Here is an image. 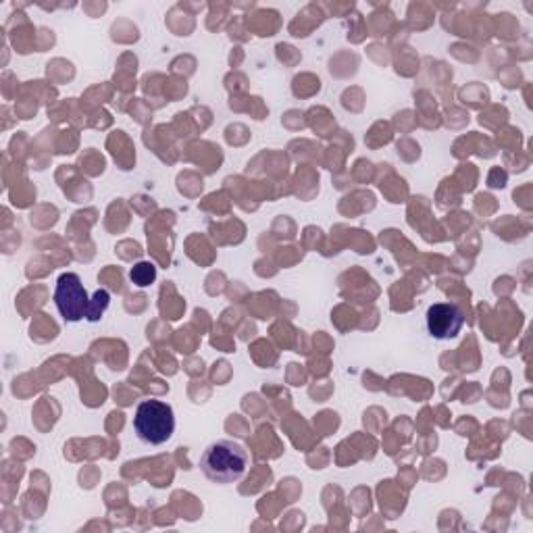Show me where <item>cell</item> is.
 <instances>
[{
  "label": "cell",
  "mask_w": 533,
  "mask_h": 533,
  "mask_svg": "<svg viewBox=\"0 0 533 533\" xmlns=\"http://www.w3.org/2000/svg\"><path fill=\"white\" fill-rule=\"evenodd\" d=\"M136 436L148 446H161L175 431L173 406L163 400H142L134 415Z\"/></svg>",
  "instance_id": "7a4b0ae2"
},
{
  "label": "cell",
  "mask_w": 533,
  "mask_h": 533,
  "mask_svg": "<svg viewBox=\"0 0 533 533\" xmlns=\"http://www.w3.org/2000/svg\"><path fill=\"white\" fill-rule=\"evenodd\" d=\"M88 302H90L88 292H86L78 273H63L57 279L55 304H57L61 317L67 323L82 321L86 317Z\"/></svg>",
  "instance_id": "3957f363"
},
{
  "label": "cell",
  "mask_w": 533,
  "mask_h": 533,
  "mask_svg": "<svg viewBox=\"0 0 533 533\" xmlns=\"http://www.w3.org/2000/svg\"><path fill=\"white\" fill-rule=\"evenodd\" d=\"M250 465L246 448L234 440H217L200 456V469L215 484H236Z\"/></svg>",
  "instance_id": "6da1fadb"
},
{
  "label": "cell",
  "mask_w": 533,
  "mask_h": 533,
  "mask_svg": "<svg viewBox=\"0 0 533 533\" xmlns=\"http://www.w3.org/2000/svg\"><path fill=\"white\" fill-rule=\"evenodd\" d=\"M425 321H427L429 336L436 340H454L461 334V329L465 325L463 311L456 307V304H448V302L431 304V307L427 309Z\"/></svg>",
  "instance_id": "277c9868"
},
{
  "label": "cell",
  "mask_w": 533,
  "mask_h": 533,
  "mask_svg": "<svg viewBox=\"0 0 533 533\" xmlns=\"http://www.w3.org/2000/svg\"><path fill=\"white\" fill-rule=\"evenodd\" d=\"M130 279H132V282H134L136 286L146 288V286H150V284L157 279V267L152 265V263L142 261V263H138V265L132 267V271H130Z\"/></svg>",
  "instance_id": "8992f818"
},
{
  "label": "cell",
  "mask_w": 533,
  "mask_h": 533,
  "mask_svg": "<svg viewBox=\"0 0 533 533\" xmlns=\"http://www.w3.org/2000/svg\"><path fill=\"white\" fill-rule=\"evenodd\" d=\"M111 304V294L107 290H96L94 296L88 302V309H86V319L96 323L100 317L105 315V311L109 309Z\"/></svg>",
  "instance_id": "5b68a950"
}]
</instances>
